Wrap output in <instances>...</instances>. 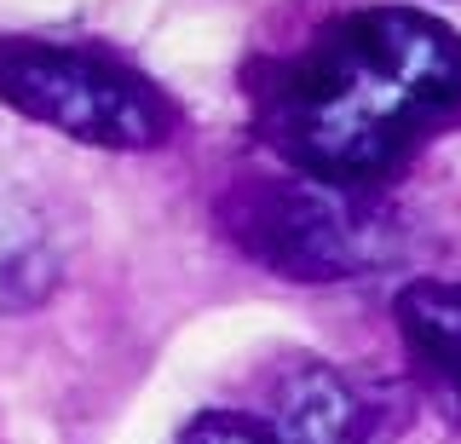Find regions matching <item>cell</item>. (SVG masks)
Masks as SVG:
<instances>
[{
  "instance_id": "obj_1",
  "label": "cell",
  "mask_w": 461,
  "mask_h": 444,
  "mask_svg": "<svg viewBox=\"0 0 461 444\" xmlns=\"http://www.w3.org/2000/svg\"><path fill=\"white\" fill-rule=\"evenodd\" d=\"M249 127L288 174L381 196L461 127V30L421 6H357L249 69Z\"/></svg>"
},
{
  "instance_id": "obj_2",
  "label": "cell",
  "mask_w": 461,
  "mask_h": 444,
  "mask_svg": "<svg viewBox=\"0 0 461 444\" xmlns=\"http://www.w3.org/2000/svg\"><path fill=\"white\" fill-rule=\"evenodd\" d=\"M213 225L249 266L283 283H346L403 249V220L386 196L306 174L230 179L213 196Z\"/></svg>"
},
{
  "instance_id": "obj_3",
  "label": "cell",
  "mask_w": 461,
  "mask_h": 444,
  "mask_svg": "<svg viewBox=\"0 0 461 444\" xmlns=\"http://www.w3.org/2000/svg\"><path fill=\"white\" fill-rule=\"evenodd\" d=\"M0 104L47 133H64L69 145L115 156L162 150L179 133V104L162 81L86 41L0 35Z\"/></svg>"
},
{
  "instance_id": "obj_4",
  "label": "cell",
  "mask_w": 461,
  "mask_h": 444,
  "mask_svg": "<svg viewBox=\"0 0 461 444\" xmlns=\"http://www.w3.org/2000/svg\"><path fill=\"white\" fill-rule=\"evenodd\" d=\"M393 329L421 398L461 433V283L410 277L393 294Z\"/></svg>"
},
{
  "instance_id": "obj_5",
  "label": "cell",
  "mask_w": 461,
  "mask_h": 444,
  "mask_svg": "<svg viewBox=\"0 0 461 444\" xmlns=\"http://www.w3.org/2000/svg\"><path fill=\"white\" fill-rule=\"evenodd\" d=\"M266 427L283 444H375V410L323 358H300L271 381Z\"/></svg>"
},
{
  "instance_id": "obj_6",
  "label": "cell",
  "mask_w": 461,
  "mask_h": 444,
  "mask_svg": "<svg viewBox=\"0 0 461 444\" xmlns=\"http://www.w3.org/2000/svg\"><path fill=\"white\" fill-rule=\"evenodd\" d=\"M52 283H58V254L41 220L23 213L12 196H0V318L41 306Z\"/></svg>"
},
{
  "instance_id": "obj_7",
  "label": "cell",
  "mask_w": 461,
  "mask_h": 444,
  "mask_svg": "<svg viewBox=\"0 0 461 444\" xmlns=\"http://www.w3.org/2000/svg\"><path fill=\"white\" fill-rule=\"evenodd\" d=\"M173 444H283L277 433L266 427V415H249V410H202L179 427Z\"/></svg>"
}]
</instances>
